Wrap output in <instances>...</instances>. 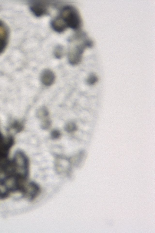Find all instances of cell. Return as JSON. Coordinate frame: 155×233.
<instances>
[{"instance_id": "obj_1", "label": "cell", "mask_w": 155, "mask_h": 233, "mask_svg": "<svg viewBox=\"0 0 155 233\" xmlns=\"http://www.w3.org/2000/svg\"><path fill=\"white\" fill-rule=\"evenodd\" d=\"M84 36L83 34L79 32L75 34L70 39L68 57L69 62L72 65H77L81 61L86 46V42L83 40Z\"/></svg>"}, {"instance_id": "obj_6", "label": "cell", "mask_w": 155, "mask_h": 233, "mask_svg": "<svg viewBox=\"0 0 155 233\" xmlns=\"http://www.w3.org/2000/svg\"><path fill=\"white\" fill-rule=\"evenodd\" d=\"M54 54L57 58L59 59L61 58L63 54V47L60 46H57L54 50Z\"/></svg>"}, {"instance_id": "obj_2", "label": "cell", "mask_w": 155, "mask_h": 233, "mask_svg": "<svg viewBox=\"0 0 155 233\" xmlns=\"http://www.w3.org/2000/svg\"><path fill=\"white\" fill-rule=\"evenodd\" d=\"M58 16L66 29L70 27L77 29L81 26V21L80 15L78 10L72 6L64 7Z\"/></svg>"}, {"instance_id": "obj_5", "label": "cell", "mask_w": 155, "mask_h": 233, "mask_svg": "<svg viewBox=\"0 0 155 233\" xmlns=\"http://www.w3.org/2000/svg\"><path fill=\"white\" fill-rule=\"evenodd\" d=\"M55 78L54 73L49 69H45L41 74V81L43 84L46 86L52 84L54 81Z\"/></svg>"}, {"instance_id": "obj_7", "label": "cell", "mask_w": 155, "mask_h": 233, "mask_svg": "<svg viewBox=\"0 0 155 233\" xmlns=\"http://www.w3.org/2000/svg\"><path fill=\"white\" fill-rule=\"evenodd\" d=\"M96 77L93 75H90L88 78L87 81L90 84H92L96 81Z\"/></svg>"}, {"instance_id": "obj_4", "label": "cell", "mask_w": 155, "mask_h": 233, "mask_svg": "<svg viewBox=\"0 0 155 233\" xmlns=\"http://www.w3.org/2000/svg\"><path fill=\"white\" fill-rule=\"evenodd\" d=\"M8 33L7 27L0 20V53L4 50L8 41Z\"/></svg>"}, {"instance_id": "obj_3", "label": "cell", "mask_w": 155, "mask_h": 233, "mask_svg": "<svg viewBox=\"0 0 155 233\" xmlns=\"http://www.w3.org/2000/svg\"><path fill=\"white\" fill-rule=\"evenodd\" d=\"M48 5L46 2H35L31 4L30 8L35 15L37 17H40L48 12Z\"/></svg>"}]
</instances>
